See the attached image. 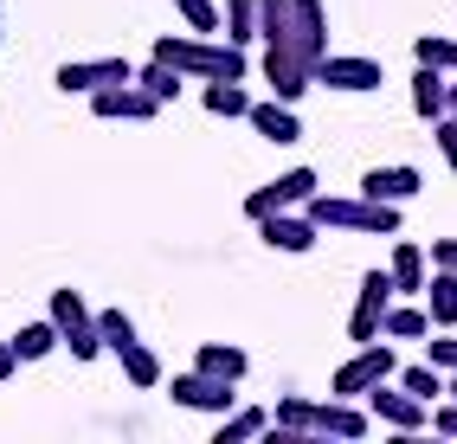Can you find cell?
Here are the masks:
<instances>
[{"instance_id":"1","label":"cell","mask_w":457,"mask_h":444,"mask_svg":"<svg viewBox=\"0 0 457 444\" xmlns=\"http://www.w3.org/2000/svg\"><path fill=\"white\" fill-rule=\"evenodd\" d=\"M148 58L174 65L187 84H220V78H245L252 71L245 45H232V39H187V33H162Z\"/></svg>"},{"instance_id":"2","label":"cell","mask_w":457,"mask_h":444,"mask_svg":"<svg viewBox=\"0 0 457 444\" xmlns=\"http://www.w3.org/2000/svg\"><path fill=\"white\" fill-rule=\"evenodd\" d=\"M310 219L322 232H374V239H400V206L393 200H368V193H316Z\"/></svg>"},{"instance_id":"3","label":"cell","mask_w":457,"mask_h":444,"mask_svg":"<svg viewBox=\"0 0 457 444\" xmlns=\"http://www.w3.org/2000/svg\"><path fill=\"white\" fill-rule=\"evenodd\" d=\"M400 374V354H393V341L380 335V341H361L342 367H335V380H328V393H342V399H361L368 387H380V380H393Z\"/></svg>"},{"instance_id":"4","label":"cell","mask_w":457,"mask_h":444,"mask_svg":"<svg viewBox=\"0 0 457 444\" xmlns=\"http://www.w3.org/2000/svg\"><path fill=\"white\" fill-rule=\"evenodd\" d=\"M316 193H322V174H316V168H284L270 187L245 193V219L258 226V219H270V213H284V206H310Z\"/></svg>"},{"instance_id":"5","label":"cell","mask_w":457,"mask_h":444,"mask_svg":"<svg viewBox=\"0 0 457 444\" xmlns=\"http://www.w3.org/2000/svg\"><path fill=\"white\" fill-rule=\"evenodd\" d=\"M52 322H58V335H65V348L78 354V361H97V354H104L97 309H90L78 290H52Z\"/></svg>"},{"instance_id":"6","label":"cell","mask_w":457,"mask_h":444,"mask_svg":"<svg viewBox=\"0 0 457 444\" xmlns=\"http://www.w3.org/2000/svg\"><path fill=\"white\" fill-rule=\"evenodd\" d=\"M393 271H368L361 277V296H354V309H348V341L361 348V341H380V322H386V309H393Z\"/></svg>"},{"instance_id":"7","label":"cell","mask_w":457,"mask_h":444,"mask_svg":"<svg viewBox=\"0 0 457 444\" xmlns=\"http://www.w3.org/2000/svg\"><path fill=\"white\" fill-rule=\"evenodd\" d=\"M374 432V412L368 406H354V399H316L310 406V438H328V444H354V438H368Z\"/></svg>"},{"instance_id":"8","label":"cell","mask_w":457,"mask_h":444,"mask_svg":"<svg viewBox=\"0 0 457 444\" xmlns=\"http://www.w3.org/2000/svg\"><path fill=\"white\" fill-rule=\"evenodd\" d=\"M168 399H174L180 412H232V406H238L232 380H220V374H200V367L174 374V380H168Z\"/></svg>"},{"instance_id":"9","label":"cell","mask_w":457,"mask_h":444,"mask_svg":"<svg viewBox=\"0 0 457 444\" xmlns=\"http://www.w3.org/2000/svg\"><path fill=\"white\" fill-rule=\"evenodd\" d=\"M380 58H361V52H322L316 58V84L322 91H380Z\"/></svg>"},{"instance_id":"10","label":"cell","mask_w":457,"mask_h":444,"mask_svg":"<svg viewBox=\"0 0 457 444\" xmlns=\"http://www.w3.org/2000/svg\"><path fill=\"white\" fill-rule=\"evenodd\" d=\"M129 78H136L129 58H71V65L52 71V84L71 91V97H90V91H104V84H129Z\"/></svg>"},{"instance_id":"11","label":"cell","mask_w":457,"mask_h":444,"mask_svg":"<svg viewBox=\"0 0 457 444\" xmlns=\"http://www.w3.org/2000/svg\"><path fill=\"white\" fill-rule=\"evenodd\" d=\"M368 412H374L380 425L406 432V438L432 425V412H425V399H412V393L400 387V380H380V387H368Z\"/></svg>"},{"instance_id":"12","label":"cell","mask_w":457,"mask_h":444,"mask_svg":"<svg viewBox=\"0 0 457 444\" xmlns=\"http://www.w3.org/2000/svg\"><path fill=\"white\" fill-rule=\"evenodd\" d=\"M264 84H270V97L303 103L316 91V65H310V58H296L290 45H264Z\"/></svg>"},{"instance_id":"13","label":"cell","mask_w":457,"mask_h":444,"mask_svg":"<svg viewBox=\"0 0 457 444\" xmlns=\"http://www.w3.org/2000/svg\"><path fill=\"white\" fill-rule=\"evenodd\" d=\"M258 239H264L270 251H290V258H303V251H316V239H322V226L310 219V206H284V213H270V219H258Z\"/></svg>"},{"instance_id":"14","label":"cell","mask_w":457,"mask_h":444,"mask_svg":"<svg viewBox=\"0 0 457 444\" xmlns=\"http://www.w3.org/2000/svg\"><path fill=\"white\" fill-rule=\"evenodd\" d=\"M90 110H97L104 123H148V116L162 110V97L142 91V84L129 78V84H104V91H90Z\"/></svg>"},{"instance_id":"15","label":"cell","mask_w":457,"mask_h":444,"mask_svg":"<svg viewBox=\"0 0 457 444\" xmlns=\"http://www.w3.org/2000/svg\"><path fill=\"white\" fill-rule=\"evenodd\" d=\"M290 52L310 58V65L328 52V13H322V0H290Z\"/></svg>"},{"instance_id":"16","label":"cell","mask_w":457,"mask_h":444,"mask_svg":"<svg viewBox=\"0 0 457 444\" xmlns=\"http://www.w3.org/2000/svg\"><path fill=\"white\" fill-rule=\"evenodd\" d=\"M419 187H425V174H419L412 161H400V168H368V174H361V193H368V200H393V206L419 200Z\"/></svg>"},{"instance_id":"17","label":"cell","mask_w":457,"mask_h":444,"mask_svg":"<svg viewBox=\"0 0 457 444\" xmlns=\"http://www.w3.org/2000/svg\"><path fill=\"white\" fill-rule=\"evenodd\" d=\"M393 290L400 296H425V284H432V251L412 245V239H393Z\"/></svg>"},{"instance_id":"18","label":"cell","mask_w":457,"mask_h":444,"mask_svg":"<svg viewBox=\"0 0 457 444\" xmlns=\"http://www.w3.org/2000/svg\"><path fill=\"white\" fill-rule=\"evenodd\" d=\"M245 123H252V129H258L264 142H278V148L303 136V123H296V103H284V97H258Z\"/></svg>"},{"instance_id":"19","label":"cell","mask_w":457,"mask_h":444,"mask_svg":"<svg viewBox=\"0 0 457 444\" xmlns=\"http://www.w3.org/2000/svg\"><path fill=\"white\" fill-rule=\"evenodd\" d=\"M380 335H386V341H425V335H432V309H425L419 296H393Z\"/></svg>"},{"instance_id":"20","label":"cell","mask_w":457,"mask_h":444,"mask_svg":"<svg viewBox=\"0 0 457 444\" xmlns=\"http://www.w3.org/2000/svg\"><path fill=\"white\" fill-rule=\"evenodd\" d=\"M200 103H206V116H220V123H238V116H252V91H245V78L200 84Z\"/></svg>"},{"instance_id":"21","label":"cell","mask_w":457,"mask_h":444,"mask_svg":"<svg viewBox=\"0 0 457 444\" xmlns=\"http://www.w3.org/2000/svg\"><path fill=\"white\" fill-rule=\"evenodd\" d=\"M194 367L200 374H220V380H232V387H238V380H245V348H238V341H200L194 348Z\"/></svg>"},{"instance_id":"22","label":"cell","mask_w":457,"mask_h":444,"mask_svg":"<svg viewBox=\"0 0 457 444\" xmlns=\"http://www.w3.org/2000/svg\"><path fill=\"white\" fill-rule=\"evenodd\" d=\"M425 309H432V329H457V271L432 264V284H425Z\"/></svg>"},{"instance_id":"23","label":"cell","mask_w":457,"mask_h":444,"mask_svg":"<svg viewBox=\"0 0 457 444\" xmlns=\"http://www.w3.org/2000/svg\"><path fill=\"white\" fill-rule=\"evenodd\" d=\"M445 91H451V71H432V65L412 71V110L425 116V123H438V116H445Z\"/></svg>"},{"instance_id":"24","label":"cell","mask_w":457,"mask_h":444,"mask_svg":"<svg viewBox=\"0 0 457 444\" xmlns=\"http://www.w3.org/2000/svg\"><path fill=\"white\" fill-rule=\"evenodd\" d=\"M264 425H270V412H264V406H232V412H220V432H212V444H245V438H264Z\"/></svg>"},{"instance_id":"25","label":"cell","mask_w":457,"mask_h":444,"mask_svg":"<svg viewBox=\"0 0 457 444\" xmlns=\"http://www.w3.org/2000/svg\"><path fill=\"white\" fill-rule=\"evenodd\" d=\"M116 361H123V380H129V387H142V393H148V387H162V380H168V374H162V354L148 348V341H129L123 354H116Z\"/></svg>"},{"instance_id":"26","label":"cell","mask_w":457,"mask_h":444,"mask_svg":"<svg viewBox=\"0 0 457 444\" xmlns=\"http://www.w3.org/2000/svg\"><path fill=\"white\" fill-rule=\"evenodd\" d=\"M52 348H65V335H58L52 316H46V322H26V329L13 335V354H20V361H46Z\"/></svg>"},{"instance_id":"27","label":"cell","mask_w":457,"mask_h":444,"mask_svg":"<svg viewBox=\"0 0 457 444\" xmlns=\"http://www.w3.org/2000/svg\"><path fill=\"white\" fill-rule=\"evenodd\" d=\"M220 13H226V39L232 45H258V0H220Z\"/></svg>"},{"instance_id":"28","label":"cell","mask_w":457,"mask_h":444,"mask_svg":"<svg viewBox=\"0 0 457 444\" xmlns=\"http://www.w3.org/2000/svg\"><path fill=\"white\" fill-rule=\"evenodd\" d=\"M393 380H400V387H406L412 399H425V406L445 399V367H432V361H412V367H400Z\"/></svg>"},{"instance_id":"29","label":"cell","mask_w":457,"mask_h":444,"mask_svg":"<svg viewBox=\"0 0 457 444\" xmlns=\"http://www.w3.org/2000/svg\"><path fill=\"white\" fill-rule=\"evenodd\" d=\"M258 45H290V0H258Z\"/></svg>"},{"instance_id":"30","label":"cell","mask_w":457,"mask_h":444,"mask_svg":"<svg viewBox=\"0 0 457 444\" xmlns=\"http://www.w3.org/2000/svg\"><path fill=\"white\" fill-rule=\"evenodd\" d=\"M136 84H142V91H155V97H162V103H174V97H180V91H187V78H180V71H174V65H162V58H148V65H142V71H136Z\"/></svg>"},{"instance_id":"31","label":"cell","mask_w":457,"mask_h":444,"mask_svg":"<svg viewBox=\"0 0 457 444\" xmlns=\"http://www.w3.org/2000/svg\"><path fill=\"white\" fill-rule=\"evenodd\" d=\"M174 13L187 20V33H226V13H220V0H174Z\"/></svg>"},{"instance_id":"32","label":"cell","mask_w":457,"mask_h":444,"mask_svg":"<svg viewBox=\"0 0 457 444\" xmlns=\"http://www.w3.org/2000/svg\"><path fill=\"white\" fill-rule=\"evenodd\" d=\"M412 58H419V65H432V71H457V39H445V33H425V39L412 45Z\"/></svg>"},{"instance_id":"33","label":"cell","mask_w":457,"mask_h":444,"mask_svg":"<svg viewBox=\"0 0 457 444\" xmlns=\"http://www.w3.org/2000/svg\"><path fill=\"white\" fill-rule=\"evenodd\" d=\"M97 335H104V348H110V354H123V348L136 341V322H129L123 309H97Z\"/></svg>"},{"instance_id":"34","label":"cell","mask_w":457,"mask_h":444,"mask_svg":"<svg viewBox=\"0 0 457 444\" xmlns=\"http://www.w3.org/2000/svg\"><path fill=\"white\" fill-rule=\"evenodd\" d=\"M310 406H316V399H303V393H290V399H278V412H270V425H290V432H310Z\"/></svg>"},{"instance_id":"35","label":"cell","mask_w":457,"mask_h":444,"mask_svg":"<svg viewBox=\"0 0 457 444\" xmlns=\"http://www.w3.org/2000/svg\"><path fill=\"white\" fill-rule=\"evenodd\" d=\"M425 361L445 367V374H457V329H438L432 341H425Z\"/></svg>"},{"instance_id":"36","label":"cell","mask_w":457,"mask_h":444,"mask_svg":"<svg viewBox=\"0 0 457 444\" xmlns=\"http://www.w3.org/2000/svg\"><path fill=\"white\" fill-rule=\"evenodd\" d=\"M432 142H438V155H445V168L457 174V116H438V123H432Z\"/></svg>"},{"instance_id":"37","label":"cell","mask_w":457,"mask_h":444,"mask_svg":"<svg viewBox=\"0 0 457 444\" xmlns=\"http://www.w3.org/2000/svg\"><path fill=\"white\" fill-rule=\"evenodd\" d=\"M432 432H438V438H457V399H451V393H445V406L432 412Z\"/></svg>"},{"instance_id":"38","label":"cell","mask_w":457,"mask_h":444,"mask_svg":"<svg viewBox=\"0 0 457 444\" xmlns=\"http://www.w3.org/2000/svg\"><path fill=\"white\" fill-rule=\"evenodd\" d=\"M13 367H20V354H13V341H0V380H13Z\"/></svg>"},{"instance_id":"39","label":"cell","mask_w":457,"mask_h":444,"mask_svg":"<svg viewBox=\"0 0 457 444\" xmlns=\"http://www.w3.org/2000/svg\"><path fill=\"white\" fill-rule=\"evenodd\" d=\"M445 116H457V71H451V91H445Z\"/></svg>"},{"instance_id":"40","label":"cell","mask_w":457,"mask_h":444,"mask_svg":"<svg viewBox=\"0 0 457 444\" xmlns=\"http://www.w3.org/2000/svg\"><path fill=\"white\" fill-rule=\"evenodd\" d=\"M0 39H7V33H0Z\"/></svg>"}]
</instances>
